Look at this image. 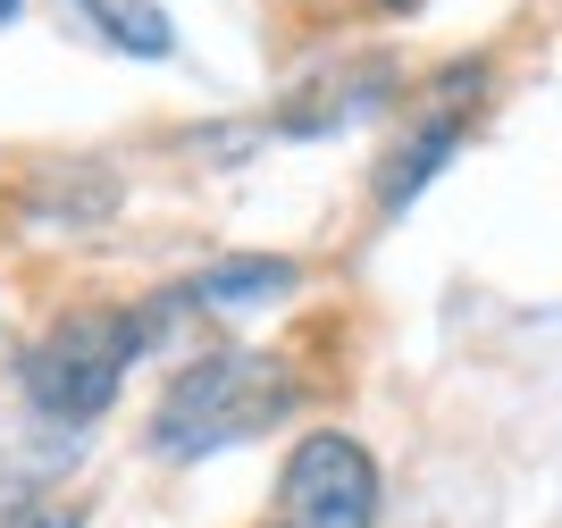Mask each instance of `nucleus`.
Here are the masks:
<instances>
[{
    "instance_id": "obj_1",
    "label": "nucleus",
    "mask_w": 562,
    "mask_h": 528,
    "mask_svg": "<svg viewBox=\"0 0 562 528\" xmlns=\"http://www.w3.org/2000/svg\"><path fill=\"white\" fill-rule=\"evenodd\" d=\"M294 403H303L294 361H278V352H211V361H193L186 378L160 394L151 453L202 461V453H218V445H252V437H269Z\"/></svg>"
},
{
    "instance_id": "obj_2",
    "label": "nucleus",
    "mask_w": 562,
    "mask_h": 528,
    "mask_svg": "<svg viewBox=\"0 0 562 528\" xmlns=\"http://www.w3.org/2000/svg\"><path fill=\"white\" fill-rule=\"evenodd\" d=\"M143 352V319L135 311H117V302H93V311H68V319H50L25 352V403L59 428H85L117 403L126 386V369Z\"/></svg>"
},
{
    "instance_id": "obj_3",
    "label": "nucleus",
    "mask_w": 562,
    "mask_h": 528,
    "mask_svg": "<svg viewBox=\"0 0 562 528\" xmlns=\"http://www.w3.org/2000/svg\"><path fill=\"white\" fill-rule=\"evenodd\" d=\"M278 528H378V461L352 437H303L278 479Z\"/></svg>"
},
{
    "instance_id": "obj_4",
    "label": "nucleus",
    "mask_w": 562,
    "mask_h": 528,
    "mask_svg": "<svg viewBox=\"0 0 562 528\" xmlns=\"http://www.w3.org/2000/svg\"><path fill=\"white\" fill-rule=\"evenodd\" d=\"M462 135H470V126H462L453 110H428L420 126L386 151V168H378V210H412V193H420V184L437 177L453 151H462Z\"/></svg>"
},
{
    "instance_id": "obj_5",
    "label": "nucleus",
    "mask_w": 562,
    "mask_h": 528,
    "mask_svg": "<svg viewBox=\"0 0 562 528\" xmlns=\"http://www.w3.org/2000/svg\"><path fill=\"white\" fill-rule=\"evenodd\" d=\"M76 9H85L117 50H135V59H168V50H177V25H168L151 0H76Z\"/></svg>"
},
{
    "instance_id": "obj_6",
    "label": "nucleus",
    "mask_w": 562,
    "mask_h": 528,
    "mask_svg": "<svg viewBox=\"0 0 562 528\" xmlns=\"http://www.w3.org/2000/svg\"><path fill=\"white\" fill-rule=\"evenodd\" d=\"M294 294V260H218V269L193 277V302H278Z\"/></svg>"
},
{
    "instance_id": "obj_7",
    "label": "nucleus",
    "mask_w": 562,
    "mask_h": 528,
    "mask_svg": "<svg viewBox=\"0 0 562 528\" xmlns=\"http://www.w3.org/2000/svg\"><path fill=\"white\" fill-rule=\"evenodd\" d=\"M9 528H85L76 512H25V520H9Z\"/></svg>"
},
{
    "instance_id": "obj_8",
    "label": "nucleus",
    "mask_w": 562,
    "mask_h": 528,
    "mask_svg": "<svg viewBox=\"0 0 562 528\" xmlns=\"http://www.w3.org/2000/svg\"><path fill=\"white\" fill-rule=\"evenodd\" d=\"M18 9H25V0H0V25H9V18H18Z\"/></svg>"
}]
</instances>
